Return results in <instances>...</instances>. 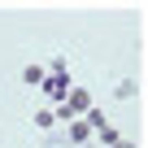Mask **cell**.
<instances>
[{"label": "cell", "mask_w": 148, "mask_h": 148, "mask_svg": "<svg viewBox=\"0 0 148 148\" xmlns=\"http://www.w3.org/2000/svg\"><path fill=\"white\" fill-rule=\"evenodd\" d=\"M61 105H65V109H70V113H74V118H83V113H87V109H92V92H87V87H70V92H65V100H61Z\"/></svg>", "instance_id": "cell-1"}, {"label": "cell", "mask_w": 148, "mask_h": 148, "mask_svg": "<svg viewBox=\"0 0 148 148\" xmlns=\"http://www.w3.org/2000/svg\"><path fill=\"white\" fill-rule=\"evenodd\" d=\"M39 92H44L48 100H57V105H61V100H65V92H70V74H48V79L39 83Z\"/></svg>", "instance_id": "cell-2"}, {"label": "cell", "mask_w": 148, "mask_h": 148, "mask_svg": "<svg viewBox=\"0 0 148 148\" xmlns=\"http://www.w3.org/2000/svg\"><path fill=\"white\" fill-rule=\"evenodd\" d=\"M65 135H70V144H87L92 139V126L83 118H74V122H65Z\"/></svg>", "instance_id": "cell-3"}, {"label": "cell", "mask_w": 148, "mask_h": 148, "mask_svg": "<svg viewBox=\"0 0 148 148\" xmlns=\"http://www.w3.org/2000/svg\"><path fill=\"white\" fill-rule=\"evenodd\" d=\"M31 122H35L39 131H52V126H57V109H48V105H44V109H35V113H31Z\"/></svg>", "instance_id": "cell-4"}, {"label": "cell", "mask_w": 148, "mask_h": 148, "mask_svg": "<svg viewBox=\"0 0 148 148\" xmlns=\"http://www.w3.org/2000/svg\"><path fill=\"white\" fill-rule=\"evenodd\" d=\"M113 96H118V100H131V96H139V83H135V79H118Z\"/></svg>", "instance_id": "cell-5"}, {"label": "cell", "mask_w": 148, "mask_h": 148, "mask_svg": "<svg viewBox=\"0 0 148 148\" xmlns=\"http://www.w3.org/2000/svg\"><path fill=\"white\" fill-rule=\"evenodd\" d=\"M44 79H48V74H44L39 65H26V70H22V83H26V87H39Z\"/></svg>", "instance_id": "cell-6"}, {"label": "cell", "mask_w": 148, "mask_h": 148, "mask_svg": "<svg viewBox=\"0 0 148 148\" xmlns=\"http://www.w3.org/2000/svg\"><path fill=\"white\" fill-rule=\"evenodd\" d=\"M83 122H87V126H92V131H100V126H105V113H100V109H96V105H92V109H87V113H83Z\"/></svg>", "instance_id": "cell-7"}, {"label": "cell", "mask_w": 148, "mask_h": 148, "mask_svg": "<svg viewBox=\"0 0 148 148\" xmlns=\"http://www.w3.org/2000/svg\"><path fill=\"white\" fill-rule=\"evenodd\" d=\"M96 135H100V144H105V148H113V144H118V139H122V135H118V131H113V126H109V122H105V126H100V131H96Z\"/></svg>", "instance_id": "cell-8"}, {"label": "cell", "mask_w": 148, "mask_h": 148, "mask_svg": "<svg viewBox=\"0 0 148 148\" xmlns=\"http://www.w3.org/2000/svg\"><path fill=\"white\" fill-rule=\"evenodd\" d=\"M44 74H70V61H65V57H52V65H48Z\"/></svg>", "instance_id": "cell-9"}, {"label": "cell", "mask_w": 148, "mask_h": 148, "mask_svg": "<svg viewBox=\"0 0 148 148\" xmlns=\"http://www.w3.org/2000/svg\"><path fill=\"white\" fill-rule=\"evenodd\" d=\"M113 148H135V139H118V144H113Z\"/></svg>", "instance_id": "cell-10"}]
</instances>
